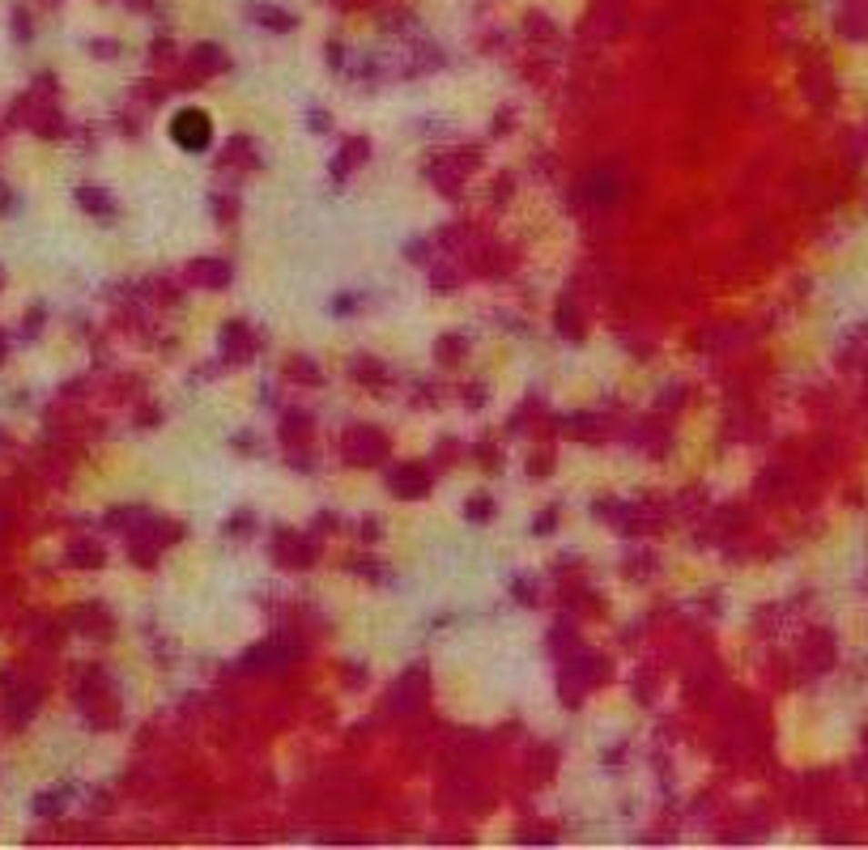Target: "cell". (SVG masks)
Listing matches in <instances>:
<instances>
[{"label": "cell", "mask_w": 868, "mask_h": 850, "mask_svg": "<svg viewBox=\"0 0 868 850\" xmlns=\"http://www.w3.org/2000/svg\"><path fill=\"white\" fill-rule=\"evenodd\" d=\"M171 136L184 145V149H205V145H209V119H205V115H192V111H187V115L175 119Z\"/></svg>", "instance_id": "cell-1"}]
</instances>
